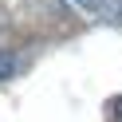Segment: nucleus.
Listing matches in <instances>:
<instances>
[{
  "mask_svg": "<svg viewBox=\"0 0 122 122\" xmlns=\"http://www.w3.org/2000/svg\"><path fill=\"white\" fill-rule=\"evenodd\" d=\"M67 4L83 16L102 20V24H122V0H67Z\"/></svg>",
  "mask_w": 122,
  "mask_h": 122,
  "instance_id": "nucleus-1",
  "label": "nucleus"
},
{
  "mask_svg": "<svg viewBox=\"0 0 122 122\" xmlns=\"http://www.w3.org/2000/svg\"><path fill=\"white\" fill-rule=\"evenodd\" d=\"M16 71H20V59H16V51L0 47V83H8V79H12Z\"/></svg>",
  "mask_w": 122,
  "mask_h": 122,
  "instance_id": "nucleus-2",
  "label": "nucleus"
}]
</instances>
